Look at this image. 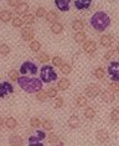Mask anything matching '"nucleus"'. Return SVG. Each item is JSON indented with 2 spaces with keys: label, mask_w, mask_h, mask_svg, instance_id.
Here are the masks:
<instances>
[{
  "label": "nucleus",
  "mask_w": 119,
  "mask_h": 146,
  "mask_svg": "<svg viewBox=\"0 0 119 146\" xmlns=\"http://www.w3.org/2000/svg\"><path fill=\"white\" fill-rule=\"evenodd\" d=\"M57 88L60 89V90H67V89L69 88V80H67L66 78L60 79V80L57 81Z\"/></svg>",
  "instance_id": "19"
},
{
  "label": "nucleus",
  "mask_w": 119,
  "mask_h": 146,
  "mask_svg": "<svg viewBox=\"0 0 119 146\" xmlns=\"http://www.w3.org/2000/svg\"><path fill=\"white\" fill-rule=\"evenodd\" d=\"M110 119L115 122H119V109H113V110H112Z\"/></svg>",
  "instance_id": "34"
},
{
  "label": "nucleus",
  "mask_w": 119,
  "mask_h": 146,
  "mask_svg": "<svg viewBox=\"0 0 119 146\" xmlns=\"http://www.w3.org/2000/svg\"><path fill=\"white\" fill-rule=\"evenodd\" d=\"M46 98H47V94H46V91H44L41 89L40 91L36 92V99H37L39 101H41V102H44L46 100Z\"/></svg>",
  "instance_id": "27"
},
{
  "label": "nucleus",
  "mask_w": 119,
  "mask_h": 146,
  "mask_svg": "<svg viewBox=\"0 0 119 146\" xmlns=\"http://www.w3.org/2000/svg\"><path fill=\"white\" fill-rule=\"evenodd\" d=\"M95 137H97L98 142H101V144H104V142L108 140L109 135H108V132L105 131V130H99V131H97V134H95Z\"/></svg>",
  "instance_id": "14"
},
{
  "label": "nucleus",
  "mask_w": 119,
  "mask_h": 146,
  "mask_svg": "<svg viewBox=\"0 0 119 146\" xmlns=\"http://www.w3.org/2000/svg\"><path fill=\"white\" fill-rule=\"evenodd\" d=\"M10 52V48L6 44H1L0 45V54L1 55H8Z\"/></svg>",
  "instance_id": "38"
},
{
  "label": "nucleus",
  "mask_w": 119,
  "mask_h": 146,
  "mask_svg": "<svg viewBox=\"0 0 119 146\" xmlns=\"http://www.w3.org/2000/svg\"><path fill=\"white\" fill-rule=\"evenodd\" d=\"M4 125H5V120L1 117V116H0V127H3Z\"/></svg>",
  "instance_id": "48"
},
{
  "label": "nucleus",
  "mask_w": 119,
  "mask_h": 146,
  "mask_svg": "<svg viewBox=\"0 0 119 146\" xmlns=\"http://www.w3.org/2000/svg\"><path fill=\"white\" fill-rule=\"evenodd\" d=\"M45 18H46V20L48 23H51V24L55 21H57V14H56L55 11H47L45 15Z\"/></svg>",
  "instance_id": "23"
},
{
  "label": "nucleus",
  "mask_w": 119,
  "mask_h": 146,
  "mask_svg": "<svg viewBox=\"0 0 119 146\" xmlns=\"http://www.w3.org/2000/svg\"><path fill=\"white\" fill-rule=\"evenodd\" d=\"M72 28H73L75 31H82L84 28V24L82 20H75L73 24H72Z\"/></svg>",
  "instance_id": "24"
},
{
  "label": "nucleus",
  "mask_w": 119,
  "mask_h": 146,
  "mask_svg": "<svg viewBox=\"0 0 119 146\" xmlns=\"http://www.w3.org/2000/svg\"><path fill=\"white\" fill-rule=\"evenodd\" d=\"M68 125H69V127H72V129H77L79 126V117L78 116H71V117L68 119Z\"/></svg>",
  "instance_id": "21"
},
{
  "label": "nucleus",
  "mask_w": 119,
  "mask_h": 146,
  "mask_svg": "<svg viewBox=\"0 0 119 146\" xmlns=\"http://www.w3.org/2000/svg\"><path fill=\"white\" fill-rule=\"evenodd\" d=\"M19 86L27 94H35V92L40 91L42 89V80L41 79H37V78H27V76L22 75V76H19L18 81Z\"/></svg>",
  "instance_id": "1"
},
{
  "label": "nucleus",
  "mask_w": 119,
  "mask_h": 146,
  "mask_svg": "<svg viewBox=\"0 0 119 146\" xmlns=\"http://www.w3.org/2000/svg\"><path fill=\"white\" fill-rule=\"evenodd\" d=\"M117 92H118V96H119V91H117Z\"/></svg>",
  "instance_id": "50"
},
{
  "label": "nucleus",
  "mask_w": 119,
  "mask_h": 146,
  "mask_svg": "<svg viewBox=\"0 0 119 146\" xmlns=\"http://www.w3.org/2000/svg\"><path fill=\"white\" fill-rule=\"evenodd\" d=\"M52 64L60 68V66H62V64H63V60H62V58H60V56H55V58L52 59Z\"/></svg>",
  "instance_id": "39"
},
{
  "label": "nucleus",
  "mask_w": 119,
  "mask_h": 146,
  "mask_svg": "<svg viewBox=\"0 0 119 146\" xmlns=\"http://www.w3.org/2000/svg\"><path fill=\"white\" fill-rule=\"evenodd\" d=\"M84 116L87 119H93L94 116H95L94 109L93 108H87V109H86V111H84Z\"/></svg>",
  "instance_id": "31"
},
{
  "label": "nucleus",
  "mask_w": 119,
  "mask_h": 146,
  "mask_svg": "<svg viewBox=\"0 0 119 146\" xmlns=\"http://www.w3.org/2000/svg\"><path fill=\"white\" fill-rule=\"evenodd\" d=\"M46 94H47V98H56L57 95V91H56L55 88H50L46 90Z\"/></svg>",
  "instance_id": "40"
},
{
  "label": "nucleus",
  "mask_w": 119,
  "mask_h": 146,
  "mask_svg": "<svg viewBox=\"0 0 119 146\" xmlns=\"http://www.w3.org/2000/svg\"><path fill=\"white\" fill-rule=\"evenodd\" d=\"M83 50L86 51V54L93 55L95 52V50H97V44H95V41H93V40L86 41L84 45H83Z\"/></svg>",
  "instance_id": "10"
},
{
  "label": "nucleus",
  "mask_w": 119,
  "mask_h": 146,
  "mask_svg": "<svg viewBox=\"0 0 119 146\" xmlns=\"http://www.w3.org/2000/svg\"><path fill=\"white\" fill-rule=\"evenodd\" d=\"M11 92H14V88H12V85L9 81L0 82V98L4 99L5 96H8Z\"/></svg>",
  "instance_id": "7"
},
{
  "label": "nucleus",
  "mask_w": 119,
  "mask_h": 146,
  "mask_svg": "<svg viewBox=\"0 0 119 146\" xmlns=\"http://www.w3.org/2000/svg\"><path fill=\"white\" fill-rule=\"evenodd\" d=\"M37 58H39L40 62H47V61H50V56L46 54V52H40Z\"/></svg>",
  "instance_id": "37"
},
{
  "label": "nucleus",
  "mask_w": 119,
  "mask_h": 146,
  "mask_svg": "<svg viewBox=\"0 0 119 146\" xmlns=\"http://www.w3.org/2000/svg\"><path fill=\"white\" fill-rule=\"evenodd\" d=\"M101 96H102V101L107 102V104H110V102L114 101V94L112 91H103L101 92Z\"/></svg>",
  "instance_id": "13"
},
{
  "label": "nucleus",
  "mask_w": 119,
  "mask_h": 146,
  "mask_svg": "<svg viewBox=\"0 0 119 146\" xmlns=\"http://www.w3.org/2000/svg\"><path fill=\"white\" fill-rule=\"evenodd\" d=\"M20 0H8V4H9V6H12V8H16L19 4H20Z\"/></svg>",
  "instance_id": "46"
},
{
  "label": "nucleus",
  "mask_w": 119,
  "mask_h": 146,
  "mask_svg": "<svg viewBox=\"0 0 119 146\" xmlns=\"http://www.w3.org/2000/svg\"><path fill=\"white\" fill-rule=\"evenodd\" d=\"M92 4V0H76L75 6L78 10H87L89 9V6Z\"/></svg>",
  "instance_id": "12"
},
{
  "label": "nucleus",
  "mask_w": 119,
  "mask_h": 146,
  "mask_svg": "<svg viewBox=\"0 0 119 146\" xmlns=\"http://www.w3.org/2000/svg\"><path fill=\"white\" fill-rule=\"evenodd\" d=\"M19 71L18 70H11V71H9V78H10V80L11 81H18V79H19Z\"/></svg>",
  "instance_id": "35"
},
{
  "label": "nucleus",
  "mask_w": 119,
  "mask_h": 146,
  "mask_svg": "<svg viewBox=\"0 0 119 146\" xmlns=\"http://www.w3.org/2000/svg\"><path fill=\"white\" fill-rule=\"evenodd\" d=\"M104 75H105V71H104L103 68H97V69L94 70V76H95L97 79H103Z\"/></svg>",
  "instance_id": "30"
},
{
  "label": "nucleus",
  "mask_w": 119,
  "mask_h": 146,
  "mask_svg": "<svg viewBox=\"0 0 119 146\" xmlns=\"http://www.w3.org/2000/svg\"><path fill=\"white\" fill-rule=\"evenodd\" d=\"M109 89L113 91H119V82H112L110 85H109Z\"/></svg>",
  "instance_id": "45"
},
{
  "label": "nucleus",
  "mask_w": 119,
  "mask_h": 146,
  "mask_svg": "<svg viewBox=\"0 0 119 146\" xmlns=\"http://www.w3.org/2000/svg\"><path fill=\"white\" fill-rule=\"evenodd\" d=\"M5 125L8 129L12 130V129H15L16 126H18V121H16L14 117H8V119H5Z\"/></svg>",
  "instance_id": "22"
},
{
  "label": "nucleus",
  "mask_w": 119,
  "mask_h": 146,
  "mask_svg": "<svg viewBox=\"0 0 119 146\" xmlns=\"http://www.w3.org/2000/svg\"><path fill=\"white\" fill-rule=\"evenodd\" d=\"M22 24H24V19L20 18V16H16V18L12 19V25H14L15 28H21Z\"/></svg>",
  "instance_id": "29"
},
{
  "label": "nucleus",
  "mask_w": 119,
  "mask_h": 146,
  "mask_svg": "<svg viewBox=\"0 0 119 146\" xmlns=\"http://www.w3.org/2000/svg\"><path fill=\"white\" fill-rule=\"evenodd\" d=\"M108 75L110 81L119 82V62L118 61H112L108 65Z\"/></svg>",
  "instance_id": "4"
},
{
  "label": "nucleus",
  "mask_w": 119,
  "mask_h": 146,
  "mask_svg": "<svg viewBox=\"0 0 119 146\" xmlns=\"http://www.w3.org/2000/svg\"><path fill=\"white\" fill-rule=\"evenodd\" d=\"M42 126H44V129L46 131H51L52 130V122L50 120H45L44 122H42Z\"/></svg>",
  "instance_id": "42"
},
{
  "label": "nucleus",
  "mask_w": 119,
  "mask_h": 146,
  "mask_svg": "<svg viewBox=\"0 0 119 146\" xmlns=\"http://www.w3.org/2000/svg\"><path fill=\"white\" fill-rule=\"evenodd\" d=\"M51 30L54 34H61V33L63 31V25L60 21H55V23H52V25H51Z\"/></svg>",
  "instance_id": "17"
},
{
  "label": "nucleus",
  "mask_w": 119,
  "mask_h": 146,
  "mask_svg": "<svg viewBox=\"0 0 119 146\" xmlns=\"http://www.w3.org/2000/svg\"><path fill=\"white\" fill-rule=\"evenodd\" d=\"M29 11V4L27 3H20V4L16 6V13L19 15H22V14H26Z\"/></svg>",
  "instance_id": "16"
},
{
  "label": "nucleus",
  "mask_w": 119,
  "mask_h": 146,
  "mask_svg": "<svg viewBox=\"0 0 119 146\" xmlns=\"http://www.w3.org/2000/svg\"><path fill=\"white\" fill-rule=\"evenodd\" d=\"M24 23H25V24H27L29 26L32 25V24L35 23V16L31 15V14H26V15L24 16Z\"/></svg>",
  "instance_id": "28"
},
{
  "label": "nucleus",
  "mask_w": 119,
  "mask_h": 146,
  "mask_svg": "<svg viewBox=\"0 0 119 146\" xmlns=\"http://www.w3.org/2000/svg\"><path fill=\"white\" fill-rule=\"evenodd\" d=\"M76 105L79 106V108L86 106L87 105V99H86L84 96H77V98H76Z\"/></svg>",
  "instance_id": "25"
},
{
  "label": "nucleus",
  "mask_w": 119,
  "mask_h": 146,
  "mask_svg": "<svg viewBox=\"0 0 119 146\" xmlns=\"http://www.w3.org/2000/svg\"><path fill=\"white\" fill-rule=\"evenodd\" d=\"M46 13H47V11L45 10V8H42V6H41V8H39L37 10H36V16H37V18H42V16L46 15Z\"/></svg>",
  "instance_id": "43"
},
{
  "label": "nucleus",
  "mask_w": 119,
  "mask_h": 146,
  "mask_svg": "<svg viewBox=\"0 0 119 146\" xmlns=\"http://www.w3.org/2000/svg\"><path fill=\"white\" fill-rule=\"evenodd\" d=\"M40 79L42 80V82L50 84V82L57 81L58 76L56 74V71L54 70V68L50 65H44L40 69Z\"/></svg>",
  "instance_id": "3"
},
{
  "label": "nucleus",
  "mask_w": 119,
  "mask_h": 146,
  "mask_svg": "<svg viewBox=\"0 0 119 146\" xmlns=\"http://www.w3.org/2000/svg\"><path fill=\"white\" fill-rule=\"evenodd\" d=\"M89 23H91L92 28H93L95 31H104L105 29L110 25V18H109V15L104 11H95L94 14L92 15Z\"/></svg>",
  "instance_id": "2"
},
{
  "label": "nucleus",
  "mask_w": 119,
  "mask_h": 146,
  "mask_svg": "<svg viewBox=\"0 0 119 146\" xmlns=\"http://www.w3.org/2000/svg\"><path fill=\"white\" fill-rule=\"evenodd\" d=\"M9 144L10 145H22V139L20 136H11Z\"/></svg>",
  "instance_id": "26"
},
{
  "label": "nucleus",
  "mask_w": 119,
  "mask_h": 146,
  "mask_svg": "<svg viewBox=\"0 0 119 146\" xmlns=\"http://www.w3.org/2000/svg\"><path fill=\"white\" fill-rule=\"evenodd\" d=\"M62 105H63V99L62 98H58V99H56V101H55V108L56 109H58V108H62Z\"/></svg>",
  "instance_id": "44"
},
{
  "label": "nucleus",
  "mask_w": 119,
  "mask_h": 146,
  "mask_svg": "<svg viewBox=\"0 0 119 146\" xmlns=\"http://www.w3.org/2000/svg\"><path fill=\"white\" fill-rule=\"evenodd\" d=\"M69 3L71 0H55V5L60 11H69Z\"/></svg>",
  "instance_id": "11"
},
{
  "label": "nucleus",
  "mask_w": 119,
  "mask_h": 146,
  "mask_svg": "<svg viewBox=\"0 0 119 146\" xmlns=\"http://www.w3.org/2000/svg\"><path fill=\"white\" fill-rule=\"evenodd\" d=\"M48 139H50V144L52 145H63V142H61V140L56 135H50Z\"/></svg>",
  "instance_id": "32"
},
{
  "label": "nucleus",
  "mask_w": 119,
  "mask_h": 146,
  "mask_svg": "<svg viewBox=\"0 0 119 146\" xmlns=\"http://www.w3.org/2000/svg\"><path fill=\"white\" fill-rule=\"evenodd\" d=\"M34 36H35L34 29H31L30 26H26V28H24L21 30V38L25 41H32L34 40Z\"/></svg>",
  "instance_id": "9"
},
{
  "label": "nucleus",
  "mask_w": 119,
  "mask_h": 146,
  "mask_svg": "<svg viewBox=\"0 0 119 146\" xmlns=\"http://www.w3.org/2000/svg\"><path fill=\"white\" fill-rule=\"evenodd\" d=\"M84 92H86V95H87L89 99H94V98H97V96L101 94V89H99V86H97V85L91 84V85H88L87 88H86Z\"/></svg>",
  "instance_id": "8"
},
{
  "label": "nucleus",
  "mask_w": 119,
  "mask_h": 146,
  "mask_svg": "<svg viewBox=\"0 0 119 146\" xmlns=\"http://www.w3.org/2000/svg\"><path fill=\"white\" fill-rule=\"evenodd\" d=\"M12 19V14L11 11H8V10H3L0 13V20L4 21V23H9L10 20Z\"/></svg>",
  "instance_id": "18"
},
{
  "label": "nucleus",
  "mask_w": 119,
  "mask_h": 146,
  "mask_svg": "<svg viewBox=\"0 0 119 146\" xmlns=\"http://www.w3.org/2000/svg\"><path fill=\"white\" fill-rule=\"evenodd\" d=\"M113 54H114V50H110V51H108V52H107V54H105V56H104V59H107V60H108V59H110V58H112V56H113Z\"/></svg>",
  "instance_id": "47"
},
{
  "label": "nucleus",
  "mask_w": 119,
  "mask_h": 146,
  "mask_svg": "<svg viewBox=\"0 0 119 146\" xmlns=\"http://www.w3.org/2000/svg\"><path fill=\"white\" fill-rule=\"evenodd\" d=\"M30 126H32V127H39L40 126V119L31 117L30 119Z\"/></svg>",
  "instance_id": "41"
},
{
  "label": "nucleus",
  "mask_w": 119,
  "mask_h": 146,
  "mask_svg": "<svg viewBox=\"0 0 119 146\" xmlns=\"http://www.w3.org/2000/svg\"><path fill=\"white\" fill-rule=\"evenodd\" d=\"M46 139V134L44 131H36V135L29 137V146H42V141Z\"/></svg>",
  "instance_id": "6"
},
{
  "label": "nucleus",
  "mask_w": 119,
  "mask_h": 146,
  "mask_svg": "<svg viewBox=\"0 0 119 146\" xmlns=\"http://www.w3.org/2000/svg\"><path fill=\"white\" fill-rule=\"evenodd\" d=\"M27 72H30L31 75H36L39 72L37 65L34 64L32 61H24L22 62V65L20 66V74L26 75Z\"/></svg>",
  "instance_id": "5"
},
{
  "label": "nucleus",
  "mask_w": 119,
  "mask_h": 146,
  "mask_svg": "<svg viewBox=\"0 0 119 146\" xmlns=\"http://www.w3.org/2000/svg\"><path fill=\"white\" fill-rule=\"evenodd\" d=\"M40 48H41V45H40V41L32 40L31 42H30V49H31L32 51H40Z\"/></svg>",
  "instance_id": "33"
},
{
  "label": "nucleus",
  "mask_w": 119,
  "mask_h": 146,
  "mask_svg": "<svg viewBox=\"0 0 119 146\" xmlns=\"http://www.w3.org/2000/svg\"><path fill=\"white\" fill-rule=\"evenodd\" d=\"M73 39H75V41L77 42V44H82V42L86 41V34L83 31H77L75 34V36H73Z\"/></svg>",
  "instance_id": "20"
},
{
  "label": "nucleus",
  "mask_w": 119,
  "mask_h": 146,
  "mask_svg": "<svg viewBox=\"0 0 119 146\" xmlns=\"http://www.w3.org/2000/svg\"><path fill=\"white\" fill-rule=\"evenodd\" d=\"M113 42V36L112 35H103L101 38V45L104 46V48H109Z\"/></svg>",
  "instance_id": "15"
},
{
  "label": "nucleus",
  "mask_w": 119,
  "mask_h": 146,
  "mask_svg": "<svg viewBox=\"0 0 119 146\" xmlns=\"http://www.w3.org/2000/svg\"><path fill=\"white\" fill-rule=\"evenodd\" d=\"M117 51H118V52H119V45H118V46H117Z\"/></svg>",
  "instance_id": "49"
},
{
  "label": "nucleus",
  "mask_w": 119,
  "mask_h": 146,
  "mask_svg": "<svg viewBox=\"0 0 119 146\" xmlns=\"http://www.w3.org/2000/svg\"><path fill=\"white\" fill-rule=\"evenodd\" d=\"M61 71H62V74H65V75L69 74V72L72 71L71 65H69V64H62V66H61Z\"/></svg>",
  "instance_id": "36"
}]
</instances>
